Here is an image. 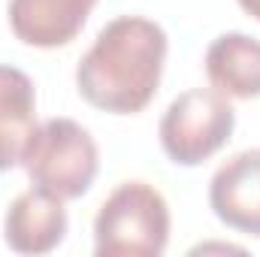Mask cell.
<instances>
[{
	"label": "cell",
	"mask_w": 260,
	"mask_h": 257,
	"mask_svg": "<svg viewBox=\"0 0 260 257\" xmlns=\"http://www.w3.org/2000/svg\"><path fill=\"white\" fill-rule=\"evenodd\" d=\"M164 61V27L142 15H121L97 34L94 46L79 61L76 88L94 109L109 115H136L154 100Z\"/></svg>",
	"instance_id": "1"
},
{
	"label": "cell",
	"mask_w": 260,
	"mask_h": 257,
	"mask_svg": "<svg viewBox=\"0 0 260 257\" xmlns=\"http://www.w3.org/2000/svg\"><path fill=\"white\" fill-rule=\"evenodd\" d=\"M170 242V206L148 182H124L94 218L97 257H160Z\"/></svg>",
	"instance_id": "2"
},
{
	"label": "cell",
	"mask_w": 260,
	"mask_h": 257,
	"mask_svg": "<svg viewBox=\"0 0 260 257\" xmlns=\"http://www.w3.org/2000/svg\"><path fill=\"white\" fill-rule=\"evenodd\" d=\"M21 167L34 188L58 200H76L91 191L100 170V151L94 136L73 118H49L37 124Z\"/></svg>",
	"instance_id": "3"
},
{
	"label": "cell",
	"mask_w": 260,
	"mask_h": 257,
	"mask_svg": "<svg viewBox=\"0 0 260 257\" xmlns=\"http://www.w3.org/2000/svg\"><path fill=\"white\" fill-rule=\"evenodd\" d=\"M236 127L230 100L215 88H191L179 94L160 118L164 154L179 167H197L218 154Z\"/></svg>",
	"instance_id": "4"
},
{
	"label": "cell",
	"mask_w": 260,
	"mask_h": 257,
	"mask_svg": "<svg viewBox=\"0 0 260 257\" xmlns=\"http://www.w3.org/2000/svg\"><path fill=\"white\" fill-rule=\"evenodd\" d=\"M209 206L230 230L260 236V148L239 151L215 170Z\"/></svg>",
	"instance_id": "5"
},
{
	"label": "cell",
	"mask_w": 260,
	"mask_h": 257,
	"mask_svg": "<svg viewBox=\"0 0 260 257\" xmlns=\"http://www.w3.org/2000/svg\"><path fill=\"white\" fill-rule=\"evenodd\" d=\"M67 236L64 200L30 188L18 194L3 218V239L18 254H49Z\"/></svg>",
	"instance_id": "6"
},
{
	"label": "cell",
	"mask_w": 260,
	"mask_h": 257,
	"mask_svg": "<svg viewBox=\"0 0 260 257\" xmlns=\"http://www.w3.org/2000/svg\"><path fill=\"white\" fill-rule=\"evenodd\" d=\"M97 0H9L12 34L34 49H58L73 43Z\"/></svg>",
	"instance_id": "7"
},
{
	"label": "cell",
	"mask_w": 260,
	"mask_h": 257,
	"mask_svg": "<svg viewBox=\"0 0 260 257\" xmlns=\"http://www.w3.org/2000/svg\"><path fill=\"white\" fill-rule=\"evenodd\" d=\"M37 130V91L27 73L0 64V173L21 164Z\"/></svg>",
	"instance_id": "8"
},
{
	"label": "cell",
	"mask_w": 260,
	"mask_h": 257,
	"mask_svg": "<svg viewBox=\"0 0 260 257\" xmlns=\"http://www.w3.org/2000/svg\"><path fill=\"white\" fill-rule=\"evenodd\" d=\"M206 76L224 97H260V40L239 30L221 34L206 49Z\"/></svg>",
	"instance_id": "9"
},
{
	"label": "cell",
	"mask_w": 260,
	"mask_h": 257,
	"mask_svg": "<svg viewBox=\"0 0 260 257\" xmlns=\"http://www.w3.org/2000/svg\"><path fill=\"white\" fill-rule=\"evenodd\" d=\"M236 3H239L251 18H257V21H260V0H236Z\"/></svg>",
	"instance_id": "10"
}]
</instances>
